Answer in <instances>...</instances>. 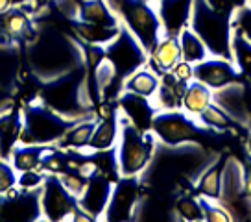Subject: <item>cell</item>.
Masks as SVG:
<instances>
[{
    "mask_svg": "<svg viewBox=\"0 0 251 222\" xmlns=\"http://www.w3.org/2000/svg\"><path fill=\"white\" fill-rule=\"evenodd\" d=\"M83 63L81 41L59 32L55 26L39 28L35 39L28 43V67L39 82L55 78Z\"/></svg>",
    "mask_w": 251,
    "mask_h": 222,
    "instance_id": "obj_1",
    "label": "cell"
},
{
    "mask_svg": "<svg viewBox=\"0 0 251 222\" xmlns=\"http://www.w3.org/2000/svg\"><path fill=\"white\" fill-rule=\"evenodd\" d=\"M37 100L47 104L48 108L57 111L65 119L83 120L93 117L96 119L94 115L96 102L89 89L85 65H79L55 78L41 82Z\"/></svg>",
    "mask_w": 251,
    "mask_h": 222,
    "instance_id": "obj_2",
    "label": "cell"
},
{
    "mask_svg": "<svg viewBox=\"0 0 251 222\" xmlns=\"http://www.w3.org/2000/svg\"><path fill=\"white\" fill-rule=\"evenodd\" d=\"M155 146L157 139L151 130L142 132L118 111L117 158L120 176H141L153 158Z\"/></svg>",
    "mask_w": 251,
    "mask_h": 222,
    "instance_id": "obj_3",
    "label": "cell"
},
{
    "mask_svg": "<svg viewBox=\"0 0 251 222\" xmlns=\"http://www.w3.org/2000/svg\"><path fill=\"white\" fill-rule=\"evenodd\" d=\"M122 26L139 39L146 52H151L163 37V26L153 0H105Z\"/></svg>",
    "mask_w": 251,
    "mask_h": 222,
    "instance_id": "obj_4",
    "label": "cell"
},
{
    "mask_svg": "<svg viewBox=\"0 0 251 222\" xmlns=\"http://www.w3.org/2000/svg\"><path fill=\"white\" fill-rule=\"evenodd\" d=\"M188 26L200 35L211 56L226 57L233 61L231 56V15L212 9L207 0H194Z\"/></svg>",
    "mask_w": 251,
    "mask_h": 222,
    "instance_id": "obj_5",
    "label": "cell"
},
{
    "mask_svg": "<svg viewBox=\"0 0 251 222\" xmlns=\"http://www.w3.org/2000/svg\"><path fill=\"white\" fill-rule=\"evenodd\" d=\"M23 130H21V144H55L63 134L76 122L65 119L57 111L48 108L41 100H31L23 110Z\"/></svg>",
    "mask_w": 251,
    "mask_h": 222,
    "instance_id": "obj_6",
    "label": "cell"
},
{
    "mask_svg": "<svg viewBox=\"0 0 251 222\" xmlns=\"http://www.w3.org/2000/svg\"><path fill=\"white\" fill-rule=\"evenodd\" d=\"M151 134L155 135L157 143L177 146L185 143L201 144L205 137L218 132L203 128L183 110H159L151 120Z\"/></svg>",
    "mask_w": 251,
    "mask_h": 222,
    "instance_id": "obj_7",
    "label": "cell"
},
{
    "mask_svg": "<svg viewBox=\"0 0 251 222\" xmlns=\"http://www.w3.org/2000/svg\"><path fill=\"white\" fill-rule=\"evenodd\" d=\"M103 52L122 80L137 69L144 67L148 63L150 56L139 43V39L122 24H120V32L117 33V37L111 41L109 45L103 47Z\"/></svg>",
    "mask_w": 251,
    "mask_h": 222,
    "instance_id": "obj_8",
    "label": "cell"
},
{
    "mask_svg": "<svg viewBox=\"0 0 251 222\" xmlns=\"http://www.w3.org/2000/svg\"><path fill=\"white\" fill-rule=\"evenodd\" d=\"M79 211L78 198L57 174H47L41 185V213L47 221H74Z\"/></svg>",
    "mask_w": 251,
    "mask_h": 222,
    "instance_id": "obj_9",
    "label": "cell"
},
{
    "mask_svg": "<svg viewBox=\"0 0 251 222\" xmlns=\"http://www.w3.org/2000/svg\"><path fill=\"white\" fill-rule=\"evenodd\" d=\"M142 198L139 176H120L111 191L109 202L103 211V221H135Z\"/></svg>",
    "mask_w": 251,
    "mask_h": 222,
    "instance_id": "obj_10",
    "label": "cell"
},
{
    "mask_svg": "<svg viewBox=\"0 0 251 222\" xmlns=\"http://www.w3.org/2000/svg\"><path fill=\"white\" fill-rule=\"evenodd\" d=\"M212 104H216L224 113H227L235 124L248 130L251 126V111L246 100L244 82H233L220 89H212Z\"/></svg>",
    "mask_w": 251,
    "mask_h": 222,
    "instance_id": "obj_11",
    "label": "cell"
},
{
    "mask_svg": "<svg viewBox=\"0 0 251 222\" xmlns=\"http://www.w3.org/2000/svg\"><path fill=\"white\" fill-rule=\"evenodd\" d=\"M113 185H115L113 180L103 176L102 172L94 170L93 174L87 178L85 189L81 191V194L78 196L79 209L85 211L93 221H100L107 207V202H109Z\"/></svg>",
    "mask_w": 251,
    "mask_h": 222,
    "instance_id": "obj_12",
    "label": "cell"
},
{
    "mask_svg": "<svg viewBox=\"0 0 251 222\" xmlns=\"http://www.w3.org/2000/svg\"><path fill=\"white\" fill-rule=\"evenodd\" d=\"M194 80H200L211 89H220L233 82H240L242 74L231 59L209 56L207 59L194 65Z\"/></svg>",
    "mask_w": 251,
    "mask_h": 222,
    "instance_id": "obj_13",
    "label": "cell"
},
{
    "mask_svg": "<svg viewBox=\"0 0 251 222\" xmlns=\"http://www.w3.org/2000/svg\"><path fill=\"white\" fill-rule=\"evenodd\" d=\"M117 110L120 115L126 117L133 126H137L142 132L151 130V120L157 113V108L151 98L135 95L129 91H122L117 98Z\"/></svg>",
    "mask_w": 251,
    "mask_h": 222,
    "instance_id": "obj_14",
    "label": "cell"
},
{
    "mask_svg": "<svg viewBox=\"0 0 251 222\" xmlns=\"http://www.w3.org/2000/svg\"><path fill=\"white\" fill-rule=\"evenodd\" d=\"M192 2L194 0H155V11L159 15L163 35L177 37L183 28L190 23L192 13Z\"/></svg>",
    "mask_w": 251,
    "mask_h": 222,
    "instance_id": "obj_15",
    "label": "cell"
},
{
    "mask_svg": "<svg viewBox=\"0 0 251 222\" xmlns=\"http://www.w3.org/2000/svg\"><path fill=\"white\" fill-rule=\"evenodd\" d=\"M246 198L244 194V166L236 158L224 159V166H222V194H220V202L226 206V209L235 207Z\"/></svg>",
    "mask_w": 251,
    "mask_h": 222,
    "instance_id": "obj_16",
    "label": "cell"
},
{
    "mask_svg": "<svg viewBox=\"0 0 251 222\" xmlns=\"http://www.w3.org/2000/svg\"><path fill=\"white\" fill-rule=\"evenodd\" d=\"M23 130V113L19 108L11 106L0 111V159H8L11 152L19 144Z\"/></svg>",
    "mask_w": 251,
    "mask_h": 222,
    "instance_id": "obj_17",
    "label": "cell"
},
{
    "mask_svg": "<svg viewBox=\"0 0 251 222\" xmlns=\"http://www.w3.org/2000/svg\"><path fill=\"white\" fill-rule=\"evenodd\" d=\"M181 59V48H179V39L174 35H163L155 48L150 52L148 56V67L155 74H163L168 72L174 65Z\"/></svg>",
    "mask_w": 251,
    "mask_h": 222,
    "instance_id": "obj_18",
    "label": "cell"
},
{
    "mask_svg": "<svg viewBox=\"0 0 251 222\" xmlns=\"http://www.w3.org/2000/svg\"><path fill=\"white\" fill-rule=\"evenodd\" d=\"M187 83L179 82L174 76L172 72H163L159 78V87H157L155 95H153V104H155L157 111L159 110H181V102H183V95H185Z\"/></svg>",
    "mask_w": 251,
    "mask_h": 222,
    "instance_id": "obj_19",
    "label": "cell"
},
{
    "mask_svg": "<svg viewBox=\"0 0 251 222\" xmlns=\"http://www.w3.org/2000/svg\"><path fill=\"white\" fill-rule=\"evenodd\" d=\"M71 30L74 37L85 45H98L105 47L117 37L120 26H102V24H91L83 21H72Z\"/></svg>",
    "mask_w": 251,
    "mask_h": 222,
    "instance_id": "obj_20",
    "label": "cell"
},
{
    "mask_svg": "<svg viewBox=\"0 0 251 222\" xmlns=\"http://www.w3.org/2000/svg\"><path fill=\"white\" fill-rule=\"evenodd\" d=\"M118 141V110L107 117L96 119V126L91 135L87 150H105L117 146Z\"/></svg>",
    "mask_w": 251,
    "mask_h": 222,
    "instance_id": "obj_21",
    "label": "cell"
},
{
    "mask_svg": "<svg viewBox=\"0 0 251 222\" xmlns=\"http://www.w3.org/2000/svg\"><path fill=\"white\" fill-rule=\"evenodd\" d=\"M94 126H96V119H83V120H76L72 124L63 137L55 143L57 148L61 150H83L89 146V141H91V135L94 132Z\"/></svg>",
    "mask_w": 251,
    "mask_h": 222,
    "instance_id": "obj_22",
    "label": "cell"
},
{
    "mask_svg": "<svg viewBox=\"0 0 251 222\" xmlns=\"http://www.w3.org/2000/svg\"><path fill=\"white\" fill-rule=\"evenodd\" d=\"M54 144H17L11 156H9V163L13 165L17 172H24V170H33L39 168V163L43 156L47 154Z\"/></svg>",
    "mask_w": 251,
    "mask_h": 222,
    "instance_id": "obj_23",
    "label": "cell"
},
{
    "mask_svg": "<svg viewBox=\"0 0 251 222\" xmlns=\"http://www.w3.org/2000/svg\"><path fill=\"white\" fill-rule=\"evenodd\" d=\"M157 87H159V74H155L146 65L122 80V91H129L146 98H153Z\"/></svg>",
    "mask_w": 251,
    "mask_h": 222,
    "instance_id": "obj_24",
    "label": "cell"
},
{
    "mask_svg": "<svg viewBox=\"0 0 251 222\" xmlns=\"http://www.w3.org/2000/svg\"><path fill=\"white\" fill-rule=\"evenodd\" d=\"M222 166H224V158L220 156L212 165L205 168L201 176L194 183V191L198 196H203L209 200H218L222 194Z\"/></svg>",
    "mask_w": 251,
    "mask_h": 222,
    "instance_id": "obj_25",
    "label": "cell"
},
{
    "mask_svg": "<svg viewBox=\"0 0 251 222\" xmlns=\"http://www.w3.org/2000/svg\"><path fill=\"white\" fill-rule=\"evenodd\" d=\"M19 72V52L13 41H0V93H9Z\"/></svg>",
    "mask_w": 251,
    "mask_h": 222,
    "instance_id": "obj_26",
    "label": "cell"
},
{
    "mask_svg": "<svg viewBox=\"0 0 251 222\" xmlns=\"http://www.w3.org/2000/svg\"><path fill=\"white\" fill-rule=\"evenodd\" d=\"M212 102V89L201 83L200 80H192L187 83L185 95H183V102H181V110L187 111L188 115H192L196 119L198 115Z\"/></svg>",
    "mask_w": 251,
    "mask_h": 222,
    "instance_id": "obj_27",
    "label": "cell"
},
{
    "mask_svg": "<svg viewBox=\"0 0 251 222\" xmlns=\"http://www.w3.org/2000/svg\"><path fill=\"white\" fill-rule=\"evenodd\" d=\"M177 39H179L181 59H185L188 63L196 65L211 56L209 50H207V47H205V43L200 39V35H198L190 26L181 30L179 35H177Z\"/></svg>",
    "mask_w": 251,
    "mask_h": 222,
    "instance_id": "obj_28",
    "label": "cell"
},
{
    "mask_svg": "<svg viewBox=\"0 0 251 222\" xmlns=\"http://www.w3.org/2000/svg\"><path fill=\"white\" fill-rule=\"evenodd\" d=\"M231 56L240 74L251 82V41L238 28L231 30Z\"/></svg>",
    "mask_w": 251,
    "mask_h": 222,
    "instance_id": "obj_29",
    "label": "cell"
},
{
    "mask_svg": "<svg viewBox=\"0 0 251 222\" xmlns=\"http://www.w3.org/2000/svg\"><path fill=\"white\" fill-rule=\"evenodd\" d=\"M196 120L203 128L212 130V132H227V130H233L235 126H238V124H235V120L231 119L227 113H224L216 104L212 102L198 115Z\"/></svg>",
    "mask_w": 251,
    "mask_h": 222,
    "instance_id": "obj_30",
    "label": "cell"
},
{
    "mask_svg": "<svg viewBox=\"0 0 251 222\" xmlns=\"http://www.w3.org/2000/svg\"><path fill=\"white\" fill-rule=\"evenodd\" d=\"M174 211L177 213V219L181 221H203V209L200 204V198L190 194H181L176 198Z\"/></svg>",
    "mask_w": 251,
    "mask_h": 222,
    "instance_id": "obj_31",
    "label": "cell"
},
{
    "mask_svg": "<svg viewBox=\"0 0 251 222\" xmlns=\"http://www.w3.org/2000/svg\"><path fill=\"white\" fill-rule=\"evenodd\" d=\"M198 198H200V204H201V209H203V221H209V222L233 221V215L229 213L222 202L203 198V196H198Z\"/></svg>",
    "mask_w": 251,
    "mask_h": 222,
    "instance_id": "obj_32",
    "label": "cell"
},
{
    "mask_svg": "<svg viewBox=\"0 0 251 222\" xmlns=\"http://www.w3.org/2000/svg\"><path fill=\"white\" fill-rule=\"evenodd\" d=\"M231 26L238 28L240 32L251 41V0L244 2L242 6H236L231 13Z\"/></svg>",
    "mask_w": 251,
    "mask_h": 222,
    "instance_id": "obj_33",
    "label": "cell"
},
{
    "mask_svg": "<svg viewBox=\"0 0 251 222\" xmlns=\"http://www.w3.org/2000/svg\"><path fill=\"white\" fill-rule=\"evenodd\" d=\"M45 172H41L39 168L33 170H24L17 174V187L21 189H41V185L45 182Z\"/></svg>",
    "mask_w": 251,
    "mask_h": 222,
    "instance_id": "obj_34",
    "label": "cell"
},
{
    "mask_svg": "<svg viewBox=\"0 0 251 222\" xmlns=\"http://www.w3.org/2000/svg\"><path fill=\"white\" fill-rule=\"evenodd\" d=\"M17 172L8 159H0V196L17 185Z\"/></svg>",
    "mask_w": 251,
    "mask_h": 222,
    "instance_id": "obj_35",
    "label": "cell"
},
{
    "mask_svg": "<svg viewBox=\"0 0 251 222\" xmlns=\"http://www.w3.org/2000/svg\"><path fill=\"white\" fill-rule=\"evenodd\" d=\"M170 72H172L179 82H185V83L194 80V65L185 61V59H179V61L170 69Z\"/></svg>",
    "mask_w": 251,
    "mask_h": 222,
    "instance_id": "obj_36",
    "label": "cell"
},
{
    "mask_svg": "<svg viewBox=\"0 0 251 222\" xmlns=\"http://www.w3.org/2000/svg\"><path fill=\"white\" fill-rule=\"evenodd\" d=\"M244 194L248 200H251V166L244 168Z\"/></svg>",
    "mask_w": 251,
    "mask_h": 222,
    "instance_id": "obj_37",
    "label": "cell"
},
{
    "mask_svg": "<svg viewBox=\"0 0 251 222\" xmlns=\"http://www.w3.org/2000/svg\"><path fill=\"white\" fill-rule=\"evenodd\" d=\"M246 146H248V152L251 154V132L248 134V139H246Z\"/></svg>",
    "mask_w": 251,
    "mask_h": 222,
    "instance_id": "obj_38",
    "label": "cell"
}]
</instances>
